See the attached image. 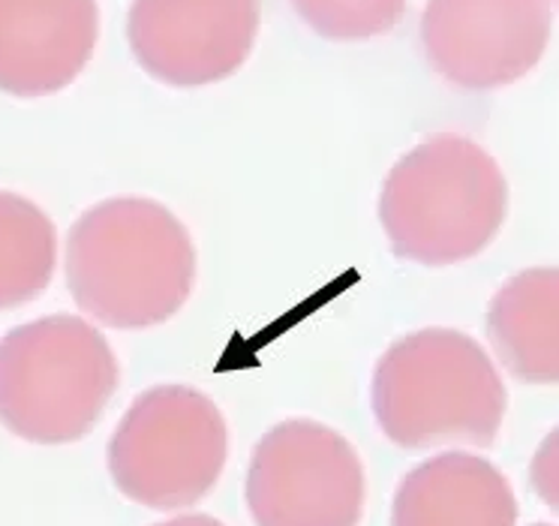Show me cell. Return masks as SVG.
Returning <instances> with one entry per match:
<instances>
[{
    "label": "cell",
    "instance_id": "1",
    "mask_svg": "<svg viewBox=\"0 0 559 526\" xmlns=\"http://www.w3.org/2000/svg\"><path fill=\"white\" fill-rule=\"evenodd\" d=\"M195 244L166 205L115 196L67 238V286L82 313L118 331L169 322L193 292Z\"/></svg>",
    "mask_w": 559,
    "mask_h": 526
},
{
    "label": "cell",
    "instance_id": "2",
    "mask_svg": "<svg viewBox=\"0 0 559 526\" xmlns=\"http://www.w3.org/2000/svg\"><path fill=\"white\" fill-rule=\"evenodd\" d=\"M509 214V181L485 147L439 133L403 154L389 171L379 220L391 253L425 268L478 256Z\"/></svg>",
    "mask_w": 559,
    "mask_h": 526
},
{
    "label": "cell",
    "instance_id": "3",
    "mask_svg": "<svg viewBox=\"0 0 559 526\" xmlns=\"http://www.w3.org/2000/svg\"><path fill=\"white\" fill-rule=\"evenodd\" d=\"M370 404L379 430L401 449H487L509 397L481 343L454 328H421L382 352Z\"/></svg>",
    "mask_w": 559,
    "mask_h": 526
},
{
    "label": "cell",
    "instance_id": "4",
    "mask_svg": "<svg viewBox=\"0 0 559 526\" xmlns=\"http://www.w3.org/2000/svg\"><path fill=\"white\" fill-rule=\"evenodd\" d=\"M118 358L91 322L43 316L0 340V425L37 445H67L97 428L118 392Z\"/></svg>",
    "mask_w": 559,
    "mask_h": 526
},
{
    "label": "cell",
    "instance_id": "5",
    "mask_svg": "<svg viewBox=\"0 0 559 526\" xmlns=\"http://www.w3.org/2000/svg\"><path fill=\"white\" fill-rule=\"evenodd\" d=\"M109 473L127 500L171 512L205 500L229 457L219 406L190 385L139 394L109 440Z\"/></svg>",
    "mask_w": 559,
    "mask_h": 526
},
{
    "label": "cell",
    "instance_id": "6",
    "mask_svg": "<svg viewBox=\"0 0 559 526\" xmlns=\"http://www.w3.org/2000/svg\"><path fill=\"white\" fill-rule=\"evenodd\" d=\"M243 493L255 526H358L365 464L334 428L289 418L255 442Z\"/></svg>",
    "mask_w": 559,
    "mask_h": 526
},
{
    "label": "cell",
    "instance_id": "7",
    "mask_svg": "<svg viewBox=\"0 0 559 526\" xmlns=\"http://www.w3.org/2000/svg\"><path fill=\"white\" fill-rule=\"evenodd\" d=\"M550 22V0H427L421 43L445 82L463 91H493L538 67Z\"/></svg>",
    "mask_w": 559,
    "mask_h": 526
},
{
    "label": "cell",
    "instance_id": "8",
    "mask_svg": "<svg viewBox=\"0 0 559 526\" xmlns=\"http://www.w3.org/2000/svg\"><path fill=\"white\" fill-rule=\"evenodd\" d=\"M259 22V0H133L127 39L147 75L171 87H199L241 70Z\"/></svg>",
    "mask_w": 559,
    "mask_h": 526
},
{
    "label": "cell",
    "instance_id": "9",
    "mask_svg": "<svg viewBox=\"0 0 559 526\" xmlns=\"http://www.w3.org/2000/svg\"><path fill=\"white\" fill-rule=\"evenodd\" d=\"M97 39V0H0V91L58 94L82 75Z\"/></svg>",
    "mask_w": 559,
    "mask_h": 526
},
{
    "label": "cell",
    "instance_id": "10",
    "mask_svg": "<svg viewBox=\"0 0 559 526\" xmlns=\"http://www.w3.org/2000/svg\"><path fill=\"white\" fill-rule=\"evenodd\" d=\"M518 500L485 457L445 452L409 469L394 493L391 526H514Z\"/></svg>",
    "mask_w": 559,
    "mask_h": 526
},
{
    "label": "cell",
    "instance_id": "11",
    "mask_svg": "<svg viewBox=\"0 0 559 526\" xmlns=\"http://www.w3.org/2000/svg\"><path fill=\"white\" fill-rule=\"evenodd\" d=\"M487 337L514 380L554 385L559 380L557 268H526L502 283L487 307Z\"/></svg>",
    "mask_w": 559,
    "mask_h": 526
},
{
    "label": "cell",
    "instance_id": "12",
    "mask_svg": "<svg viewBox=\"0 0 559 526\" xmlns=\"http://www.w3.org/2000/svg\"><path fill=\"white\" fill-rule=\"evenodd\" d=\"M58 265V232L49 214L19 193L0 190V310L34 301Z\"/></svg>",
    "mask_w": 559,
    "mask_h": 526
},
{
    "label": "cell",
    "instance_id": "13",
    "mask_svg": "<svg viewBox=\"0 0 559 526\" xmlns=\"http://www.w3.org/2000/svg\"><path fill=\"white\" fill-rule=\"evenodd\" d=\"M310 31L337 43H358L389 34L409 0H289Z\"/></svg>",
    "mask_w": 559,
    "mask_h": 526
},
{
    "label": "cell",
    "instance_id": "14",
    "mask_svg": "<svg viewBox=\"0 0 559 526\" xmlns=\"http://www.w3.org/2000/svg\"><path fill=\"white\" fill-rule=\"evenodd\" d=\"M154 526H226L219 524L217 517H211V514H181V517H171V521H163V524Z\"/></svg>",
    "mask_w": 559,
    "mask_h": 526
},
{
    "label": "cell",
    "instance_id": "15",
    "mask_svg": "<svg viewBox=\"0 0 559 526\" xmlns=\"http://www.w3.org/2000/svg\"><path fill=\"white\" fill-rule=\"evenodd\" d=\"M533 526H550V524H533Z\"/></svg>",
    "mask_w": 559,
    "mask_h": 526
}]
</instances>
